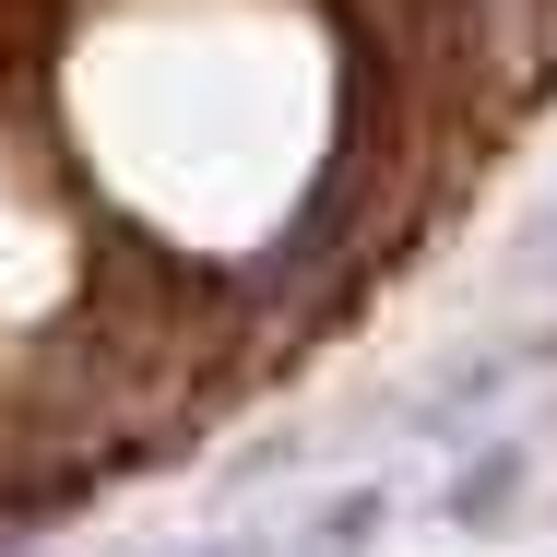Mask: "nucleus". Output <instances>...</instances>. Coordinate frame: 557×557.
Listing matches in <instances>:
<instances>
[{
	"mask_svg": "<svg viewBox=\"0 0 557 557\" xmlns=\"http://www.w3.org/2000/svg\"><path fill=\"white\" fill-rule=\"evenodd\" d=\"M522 498H534V440H522V428L462 440V462L440 474V522L450 534H498V522H522Z\"/></svg>",
	"mask_w": 557,
	"mask_h": 557,
	"instance_id": "obj_1",
	"label": "nucleus"
},
{
	"mask_svg": "<svg viewBox=\"0 0 557 557\" xmlns=\"http://www.w3.org/2000/svg\"><path fill=\"white\" fill-rule=\"evenodd\" d=\"M534 356H546V344H486V356H450L440 380L416 392V416H404V428H416V440H462V428H486V416L534 380Z\"/></svg>",
	"mask_w": 557,
	"mask_h": 557,
	"instance_id": "obj_2",
	"label": "nucleus"
},
{
	"mask_svg": "<svg viewBox=\"0 0 557 557\" xmlns=\"http://www.w3.org/2000/svg\"><path fill=\"white\" fill-rule=\"evenodd\" d=\"M380 534H392V486H333V498L285 534V557H368Z\"/></svg>",
	"mask_w": 557,
	"mask_h": 557,
	"instance_id": "obj_3",
	"label": "nucleus"
},
{
	"mask_svg": "<svg viewBox=\"0 0 557 557\" xmlns=\"http://www.w3.org/2000/svg\"><path fill=\"white\" fill-rule=\"evenodd\" d=\"M522 261H534V273H546V285H557V202H546V214H534V225H522Z\"/></svg>",
	"mask_w": 557,
	"mask_h": 557,
	"instance_id": "obj_4",
	"label": "nucleus"
},
{
	"mask_svg": "<svg viewBox=\"0 0 557 557\" xmlns=\"http://www.w3.org/2000/svg\"><path fill=\"white\" fill-rule=\"evenodd\" d=\"M190 557H285V534H214V546H190Z\"/></svg>",
	"mask_w": 557,
	"mask_h": 557,
	"instance_id": "obj_5",
	"label": "nucleus"
}]
</instances>
